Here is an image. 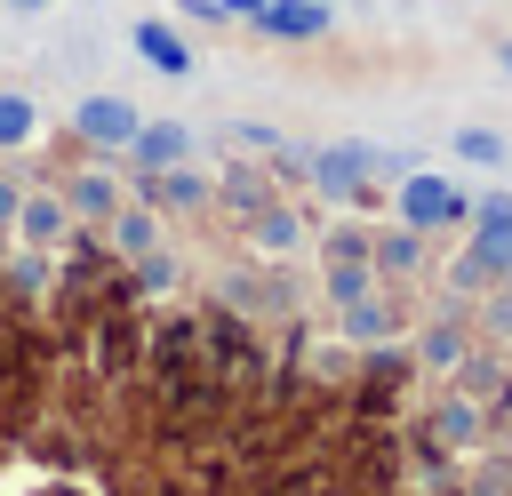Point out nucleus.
<instances>
[{
  "instance_id": "obj_7",
  "label": "nucleus",
  "mask_w": 512,
  "mask_h": 496,
  "mask_svg": "<svg viewBox=\"0 0 512 496\" xmlns=\"http://www.w3.org/2000/svg\"><path fill=\"white\" fill-rule=\"evenodd\" d=\"M32 136H40V104L16 96V88H0V152H16V144H32Z\"/></svg>"
},
{
  "instance_id": "obj_3",
  "label": "nucleus",
  "mask_w": 512,
  "mask_h": 496,
  "mask_svg": "<svg viewBox=\"0 0 512 496\" xmlns=\"http://www.w3.org/2000/svg\"><path fill=\"white\" fill-rule=\"evenodd\" d=\"M128 40H136V56H144L152 72H168V80H184V72H192V40H184L168 16H136V32H128Z\"/></svg>"
},
{
  "instance_id": "obj_9",
  "label": "nucleus",
  "mask_w": 512,
  "mask_h": 496,
  "mask_svg": "<svg viewBox=\"0 0 512 496\" xmlns=\"http://www.w3.org/2000/svg\"><path fill=\"white\" fill-rule=\"evenodd\" d=\"M512 144L496 136V128H456V160H472V168H496Z\"/></svg>"
},
{
  "instance_id": "obj_12",
  "label": "nucleus",
  "mask_w": 512,
  "mask_h": 496,
  "mask_svg": "<svg viewBox=\"0 0 512 496\" xmlns=\"http://www.w3.org/2000/svg\"><path fill=\"white\" fill-rule=\"evenodd\" d=\"M120 248H152V216H144V208L120 216Z\"/></svg>"
},
{
  "instance_id": "obj_16",
  "label": "nucleus",
  "mask_w": 512,
  "mask_h": 496,
  "mask_svg": "<svg viewBox=\"0 0 512 496\" xmlns=\"http://www.w3.org/2000/svg\"><path fill=\"white\" fill-rule=\"evenodd\" d=\"M312 8H336V0H312Z\"/></svg>"
},
{
  "instance_id": "obj_1",
  "label": "nucleus",
  "mask_w": 512,
  "mask_h": 496,
  "mask_svg": "<svg viewBox=\"0 0 512 496\" xmlns=\"http://www.w3.org/2000/svg\"><path fill=\"white\" fill-rule=\"evenodd\" d=\"M400 216H408V232H448V224H464V192H456L448 176L408 168V176H400Z\"/></svg>"
},
{
  "instance_id": "obj_5",
  "label": "nucleus",
  "mask_w": 512,
  "mask_h": 496,
  "mask_svg": "<svg viewBox=\"0 0 512 496\" xmlns=\"http://www.w3.org/2000/svg\"><path fill=\"white\" fill-rule=\"evenodd\" d=\"M128 152H136L144 168H184V152H192V128H184V120H136Z\"/></svg>"
},
{
  "instance_id": "obj_11",
  "label": "nucleus",
  "mask_w": 512,
  "mask_h": 496,
  "mask_svg": "<svg viewBox=\"0 0 512 496\" xmlns=\"http://www.w3.org/2000/svg\"><path fill=\"white\" fill-rule=\"evenodd\" d=\"M224 200H232V208H264V184L240 168V176H224Z\"/></svg>"
},
{
  "instance_id": "obj_2",
  "label": "nucleus",
  "mask_w": 512,
  "mask_h": 496,
  "mask_svg": "<svg viewBox=\"0 0 512 496\" xmlns=\"http://www.w3.org/2000/svg\"><path fill=\"white\" fill-rule=\"evenodd\" d=\"M136 120H144V112H136L128 96H112V88H96V96H80V104H72V128H80L96 152H128Z\"/></svg>"
},
{
  "instance_id": "obj_13",
  "label": "nucleus",
  "mask_w": 512,
  "mask_h": 496,
  "mask_svg": "<svg viewBox=\"0 0 512 496\" xmlns=\"http://www.w3.org/2000/svg\"><path fill=\"white\" fill-rule=\"evenodd\" d=\"M16 200H24V192H16V184H0V224L16 216Z\"/></svg>"
},
{
  "instance_id": "obj_8",
  "label": "nucleus",
  "mask_w": 512,
  "mask_h": 496,
  "mask_svg": "<svg viewBox=\"0 0 512 496\" xmlns=\"http://www.w3.org/2000/svg\"><path fill=\"white\" fill-rule=\"evenodd\" d=\"M64 208H72V216H112V208H120V192H112V176H96V168H88V176H72Z\"/></svg>"
},
{
  "instance_id": "obj_6",
  "label": "nucleus",
  "mask_w": 512,
  "mask_h": 496,
  "mask_svg": "<svg viewBox=\"0 0 512 496\" xmlns=\"http://www.w3.org/2000/svg\"><path fill=\"white\" fill-rule=\"evenodd\" d=\"M64 216H72V208H64V200H56V192H24V200H16V216H8V224H16V232H24V240H32V248H48V240H64Z\"/></svg>"
},
{
  "instance_id": "obj_15",
  "label": "nucleus",
  "mask_w": 512,
  "mask_h": 496,
  "mask_svg": "<svg viewBox=\"0 0 512 496\" xmlns=\"http://www.w3.org/2000/svg\"><path fill=\"white\" fill-rule=\"evenodd\" d=\"M8 8H48V0H8Z\"/></svg>"
},
{
  "instance_id": "obj_14",
  "label": "nucleus",
  "mask_w": 512,
  "mask_h": 496,
  "mask_svg": "<svg viewBox=\"0 0 512 496\" xmlns=\"http://www.w3.org/2000/svg\"><path fill=\"white\" fill-rule=\"evenodd\" d=\"M496 64H504V72H512V40H496Z\"/></svg>"
},
{
  "instance_id": "obj_10",
  "label": "nucleus",
  "mask_w": 512,
  "mask_h": 496,
  "mask_svg": "<svg viewBox=\"0 0 512 496\" xmlns=\"http://www.w3.org/2000/svg\"><path fill=\"white\" fill-rule=\"evenodd\" d=\"M256 248H272V256H280V248H296V216L264 208V216H256Z\"/></svg>"
},
{
  "instance_id": "obj_4",
  "label": "nucleus",
  "mask_w": 512,
  "mask_h": 496,
  "mask_svg": "<svg viewBox=\"0 0 512 496\" xmlns=\"http://www.w3.org/2000/svg\"><path fill=\"white\" fill-rule=\"evenodd\" d=\"M328 24H336V8H312V0H264L256 8V32H272V40H328Z\"/></svg>"
}]
</instances>
